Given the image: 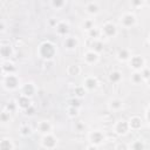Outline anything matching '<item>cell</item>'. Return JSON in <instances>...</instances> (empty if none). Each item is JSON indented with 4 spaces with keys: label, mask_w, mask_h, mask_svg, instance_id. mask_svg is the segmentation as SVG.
I'll return each instance as SVG.
<instances>
[{
    "label": "cell",
    "mask_w": 150,
    "mask_h": 150,
    "mask_svg": "<svg viewBox=\"0 0 150 150\" xmlns=\"http://www.w3.org/2000/svg\"><path fill=\"white\" fill-rule=\"evenodd\" d=\"M11 118H12V114L11 112H8L5 108L2 109V111L0 112V121L2 122V123H7V122H9L11 121Z\"/></svg>",
    "instance_id": "1f68e13d"
},
{
    "label": "cell",
    "mask_w": 150,
    "mask_h": 150,
    "mask_svg": "<svg viewBox=\"0 0 150 150\" xmlns=\"http://www.w3.org/2000/svg\"><path fill=\"white\" fill-rule=\"evenodd\" d=\"M141 74H142V76H143V80L144 81H148L149 79H150V69L149 68H144V69H142L141 70Z\"/></svg>",
    "instance_id": "8d00e7d4"
},
{
    "label": "cell",
    "mask_w": 150,
    "mask_h": 150,
    "mask_svg": "<svg viewBox=\"0 0 150 150\" xmlns=\"http://www.w3.org/2000/svg\"><path fill=\"white\" fill-rule=\"evenodd\" d=\"M120 22H121L122 27H124V28H132L137 23V18H136V15L134 13L125 12V13H123L121 15Z\"/></svg>",
    "instance_id": "277c9868"
},
{
    "label": "cell",
    "mask_w": 150,
    "mask_h": 150,
    "mask_svg": "<svg viewBox=\"0 0 150 150\" xmlns=\"http://www.w3.org/2000/svg\"><path fill=\"white\" fill-rule=\"evenodd\" d=\"M5 109H6L8 112L14 114V112H15V111L19 109V107H18V104H16V102H15V101H11V102H8V103L6 104Z\"/></svg>",
    "instance_id": "836d02e7"
},
{
    "label": "cell",
    "mask_w": 150,
    "mask_h": 150,
    "mask_svg": "<svg viewBox=\"0 0 150 150\" xmlns=\"http://www.w3.org/2000/svg\"><path fill=\"white\" fill-rule=\"evenodd\" d=\"M129 150H145V143L142 139H135L130 143Z\"/></svg>",
    "instance_id": "d4e9b609"
},
{
    "label": "cell",
    "mask_w": 150,
    "mask_h": 150,
    "mask_svg": "<svg viewBox=\"0 0 150 150\" xmlns=\"http://www.w3.org/2000/svg\"><path fill=\"white\" fill-rule=\"evenodd\" d=\"M108 108L110 111H120L123 108V101L121 98H111L108 103Z\"/></svg>",
    "instance_id": "d6986e66"
},
{
    "label": "cell",
    "mask_w": 150,
    "mask_h": 150,
    "mask_svg": "<svg viewBox=\"0 0 150 150\" xmlns=\"http://www.w3.org/2000/svg\"><path fill=\"white\" fill-rule=\"evenodd\" d=\"M142 5H144L143 1H132V2H131V6H134V7H139V6H142Z\"/></svg>",
    "instance_id": "60d3db41"
},
{
    "label": "cell",
    "mask_w": 150,
    "mask_h": 150,
    "mask_svg": "<svg viewBox=\"0 0 150 150\" xmlns=\"http://www.w3.org/2000/svg\"><path fill=\"white\" fill-rule=\"evenodd\" d=\"M83 60H84V62H86L88 66H94V64H96V63L100 61V54L96 53V52L93 50V49H89V50L84 52V54H83Z\"/></svg>",
    "instance_id": "9c48e42d"
},
{
    "label": "cell",
    "mask_w": 150,
    "mask_h": 150,
    "mask_svg": "<svg viewBox=\"0 0 150 150\" xmlns=\"http://www.w3.org/2000/svg\"><path fill=\"white\" fill-rule=\"evenodd\" d=\"M49 5L54 9H62L67 5V1H64V0H52L49 2Z\"/></svg>",
    "instance_id": "f546056e"
},
{
    "label": "cell",
    "mask_w": 150,
    "mask_h": 150,
    "mask_svg": "<svg viewBox=\"0 0 150 150\" xmlns=\"http://www.w3.org/2000/svg\"><path fill=\"white\" fill-rule=\"evenodd\" d=\"M122 79H123V75L120 70H112L109 74V81L111 83H120L122 81Z\"/></svg>",
    "instance_id": "cb8c5ba5"
},
{
    "label": "cell",
    "mask_w": 150,
    "mask_h": 150,
    "mask_svg": "<svg viewBox=\"0 0 150 150\" xmlns=\"http://www.w3.org/2000/svg\"><path fill=\"white\" fill-rule=\"evenodd\" d=\"M55 30H56V34L59 36H68L69 32H70V26L67 21L62 20V21H59L56 27H55Z\"/></svg>",
    "instance_id": "7c38bea8"
},
{
    "label": "cell",
    "mask_w": 150,
    "mask_h": 150,
    "mask_svg": "<svg viewBox=\"0 0 150 150\" xmlns=\"http://www.w3.org/2000/svg\"><path fill=\"white\" fill-rule=\"evenodd\" d=\"M114 132L118 136H124L129 132L130 130V125H129V121L127 120H120L114 124Z\"/></svg>",
    "instance_id": "ba28073f"
},
{
    "label": "cell",
    "mask_w": 150,
    "mask_h": 150,
    "mask_svg": "<svg viewBox=\"0 0 150 150\" xmlns=\"http://www.w3.org/2000/svg\"><path fill=\"white\" fill-rule=\"evenodd\" d=\"M32 132H33V130H32L30 125H28V124H23V125H21L20 129H19V134H20L22 137H28V136L32 135Z\"/></svg>",
    "instance_id": "4316f807"
},
{
    "label": "cell",
    "mask_w": 150,
    "mask_h": 150,
    "mask_svg": "<svg viewBox=\"0 0 150 150\" xmlns=\"http://www.w3.org/2000/svg\"><path fill=\"white\" fill-rule=\"evenodd\" d=\"M38 54L41 59L49 61V60L54 59V56L56 55V47L50 41H43L40 43V46L38 48Z\"/></svg>",
    "instance_id": "6da1fadb"
},
{
    "label": "cell",
    "mask_w": 150,
    "mask_h": 150,
    "mask_svg": "<svg viewBox=\"0 0 150 150\" xmlns=\"http://www.w3.org/2000/svg\"><path fill=\"white\" fill-rule=\"evenodd\" d=\"M116 56H117V59H118L120 61H122V62H128L132 55H131V53H130V50H129L128 48H121V49H118Z\"/></svg>",
    "instance_id": "ffe728a7"
},
{
    "label": "cell",
    "mask_w": 150,
    "mask_h": 150,
    "mask_svg": "<svg viewBox=\"0 0 150 150\" xmlns=\"http://www.w3.org/2000/svg\"><path fill=\"white\" fill-rule=\"evenodd\" d=\"M86 94H87V90H86V88L83 86H77V87L74 88V95H75V97L83 98L86 96Z\"/></svg>",
    "instance_id": "f1b7e54d"
},
{
    "label": "cell",
    "mask_w": 150,
    "mask_h": 150,
    "mask_svg": "<svg viewBox=\"0 0 150 150\" xmlns=\"http://www.w3.org/2000/svg\"><path fill=\"white\" fill-rule=\"evenodd\" d=\"M1 83L6 90H16L20 87V79L15 74H6L2 75Z\"/></svg>",
    "instance_id": "7a4b0ae2"
},
{
    "label": "cell",
    "mask_w": 150,
    "mask_h": 150,
    "mask_svg": "<svg viewBox=\"0 0 150 150\" xmlns=\"http://www.w3.org/2000/svg\"><path fill=\"white\" fill-rule=\"evenodd\" d=\"M79 112H80V109H79V108L68 105V108H67V115H68L69 117H71V118L77 117V116H79Z\"/></svg>",
    "instance_id": "e575fe53"
},
{
    "label": "cell",
    "mask_w": 150,
    "mask_h": 150,
    "mask_svg": "<svg viewBox=\"0 0 150 150\" xmlns=\"http://www.w3.org/2000/svg\"><path fill=\"white\" fill-rule=\"evenodd\" d=\"M118 33V29H117V26L114 23V22H104L101 27V34H102V38H107V39H111V38H115Z\"/></svg>",
    "instance_id": "3957f363"
},
{
    "label": "cell",
    "mask_w": 150,
    "mask_h": 150,
    "mask_svg": "<svg viewBox=\"0 0 150 150\" xmlns=\"http://www.w3.org/2000/svg\"><path fill=\"white\" fill-rule=\"evenodd\" d=\"M67 74L69 76H79L81 74V67L76 63H73V64H69L67 67Z\"/></svg>",
    "instance_id": "603a6c76"
},
{
    "label": "cell",
    "mask_w": 150,
    "mask_h": 150,
    "mask_svg": "<svg viewBox=\"0 0 150 150\" xmlns=\"http://www.w3.org/2000/svg\"><path fill=\"white\" fill-rule=\"evenodd\" d=\"M0 54H1V60L5 61V60H9L11 56L13 55V48L12 46L8 43V45H5L2 43L1 47H0Z\"/></svg>",
    "instance_id": "ac0fdd59"
},
{
    "label": "cell",
    "mask_w": 150,
    "mask_h": 150,
    "mask_svg": "<svg viewBox=\"0 0 150 150\" xmlns=\"http://www.w3.org/2000/svg\"><path fill=\"white\" fill-rule=\"evenodd\" d=\"M115 150H129V145H128L127 143H124V142H120V143L116 145Z\"/></svg>",
    "instance_id": "74e56055"
},
{
    "label": "cell",
    "mask_w": 150,
    "mask_h": 150,
    "mask_svg": "<svg viewBox=\"0 0 150 150\" xmlns=\"http://www.w3.org/2000/svg\"><path fill=\"white\" fill-rule=\"evenodd\" d=\"M146 83H148V86H149V87H150V79H149V80H148V81H146Z\"/></svg>",
    "instance_id": "7bdbcfd3"
},
{
    "label": "cell",
    "mask_w": 150,
    "mask_h": 150,
    "mask_svg": "<svg viewBox=\"0 0 150 150\" xmlns=\"http://www.w3.org/2000/svg\"><path fill=\"white\" fill-rule=\"evenodd\" d=\"M128 63L134 71H141L142 69L145 68V60L142 55H132L128 61Z\"/></svg>",
    "instance_id": "8992f818"
},
{
    "label": "cell",
    "mask_w": 150,
    "mask_h": 150,
    "mask_svg": "<svg viewBox=\"0 0 150 150\" xmlns=\"http://www.w3.org/2000/svg\"><path fill=\"white\" fill-rule=\"evenodd\" d=\"M40 144L46 150H54L57 145V138L53 134H47V135H43L41 137Z\"/></svg>",
    "instance_id": "5b68a950"
},
{
    "label": "cell",
    "mask_w": 150,
    "mask_h": 150,
    "mask_svg": "<svg viewBox=\"0 0 150 150\" xmlns=\"http://www.w3.org/2000/svg\"><path fill=\"white\" fill-rule=\"evenodd\" d=\"M97 84H98V81L95 76H87L84 80H83V87L86 88L87 91H91V90H95L97 88Z\"/></svg>",
    "instance_id": "5bb4252c"
},
{
    "label": "cell",
    "mask_w": 150,
    "mask_h": 150,
    "mask_svg": "<svg viewBox=\"0 0 150 150\" xmlns=\"http://www.w3.org/2000/svg\"><path fill=\"white\" fill-rule=\"evenodd\" d=\"M1 73L2 75L6 74H15V64L11 60H5L1 62Z\"/></svg>",
    "instance_id": "2e32d148"
},
{
    "label": "cell",
    "mask_w": 150,
    "mask_h": 150,
    "mask_svg": "<svg viewBox=\"0 0 150 150\" xmlns=\"http://www.w3.org/2000/svg\"><path fill=\"white\" fill-rule=\"evenodd\" d=\"M148 42L150 43V34H149V36H148Z\"/></svg>",
    "instance_id": "ee69618b"
},
{
    "label": "cell",
    "mask_w": 150,
    "mask_h": 150,
    "mask_svg": "<svg viewBox=\"0 0 150 150\" xmlns=\"http://www.w3.org/2000/svg\"><path fill=\"white\" fill-rule=\"evenodd\" d=\"M146 4H148V5H150V2H146Z\"/></svg>",
    "instance_id": "f6af8a7d"
},
{
    "label": "cell",
    "mask_w": 150,
    "mask_h": 150,
    "mask_svg": "<svg viewBox=\"0 0 150 150\" xmlns=\"http://www.w3.org/2000/svg\"><path fill=\"white\" fill-rule=\"evenodd\" d=\"M95 27V22L93 19H84L83 22H82V29L86 30V32H89L91 28Z\"/></svg>",
    "instance_id": "4dcf8cb0"
},
{
    "label": "cell",
    "mask_w": 150,
    "mask_h": 150,
    "mask_svg": "<svg viewBox=\"0 0 150 150\" xmlns=\"http://www.w3.org/2000/svg\"><path fill=\"white\" fill-rule=\"evenodd\" d=\"M16 104H18V107H19V109H21V110H26V109H28L29 107H32V100L29 98V97H27V96H23V95H20L18 98H16Z\"/></svg>",
    "instance_id": "e0dca14e"
},
{
    "label": "cell",
    "mask_w": 150,
    "mask_h": 150,
    "mask_svg": "<svg viewBox=\"0 0 150 150\" xmlns=\"http://www.w3.org/2000/svg\"><path fill=\"white\" fill-rule=\"evenodd\" d=\"M91 49L100 54L103 50V43H102V41L101 40H94L93 41V45H91Z\"/></svg>",
    "instance_id": "d6a6232c"
},
{
    "label": "cell",
    "mask_w": 150,
    "mask_h": 150,
    "mask_svg": "<svg viewBox=\"0 0 150 150\" xmlns=\"http://www.w3.org/2000/svg\"><path fill=\"white\" fill-rule=\"evenodd\" d=\"M68 104H69L70 107H75V108H79V109H80V107H81V101H80V98H77V97H73V98H70V100L68 101Z\"/></svg>",
    "instance_id": "d590c367"
},
{
    "label": "cell",
    "mask_w": 150,
    "mask_h": 150,
    "mask_svg": "<svg viewBox=\"0 0 150 150\" xmlns=\"http://www.w3.org/2000/svg\"><path fill=\"white\" fill-rule=\"evenodd\" d=\"M36 93V86L33 82H27L21 87V95L32 98Z\"/></svg>",
    "instance_id": "4fadbf2b"
},
{
    "label": "cell",
    "mask_w": 150,
    "mask_h": 150,
    "mask_svg": "<svg viewBox=\"0 0 150 150\" xmlns=\"http://www.w3.org/2000/svg\"><path fill=\"white\" fill-rule=\"evenodd\" d=\"M88 139H89V143H90V144H94V145H96V146H100L101 144L104 143V141H105V135H104L103 131H101V130H93V131L89 132Z\"/></svg>",
    "instance_id": "52a82bcc"
},
{
    "label": "cell",
    "mask_w": 150,
    "mask_h": 150,
    "mask_svg": "<svg viewBox=\"0 0 150 150\" xmlns=\"http://www.w3.org/2000/svg\"><path fill=\"white\" fill-rule=\"evenodd\" d=\"M84 9H86V13L90 16H95L100 13L101 11V7H100V4L97 1H89L84 5Z\"/></svg>",
    "instance_id": "8fae6325"
},
{
    "label": "cell",
    "mask_w": 150,
    "mask_h": 150,
    "mask_svg": "<svg viewBox=\"0 0 150 150\" xmlns=\"http://www.w3.org/2000/svg\"><path fill=\"white\" fill-rule=\"evenodd\" d=\"M36 130L43 136V135H47V134H52V130H53V124L50 123V121L48 120H41L38 125H36Z\"/></svg>",
    "instance_id": "30bf717a"
},
{
    "label": "cell",
    "mask_w": 150,
    "mask_h": 150,
    "mask_svg": "<svg viewBox=\"0 0 150 150\" xmlns=\"http://www.w3.org/2000/svg\"><path fill=\"white\" fill-rule=\"evenodd\" d=\"M0 150H14V143L8 137H2L0 141Z\"/></svg>",
    "instance_id": "7402d4cb"
},
{
    "label": "cell",
    "mask_w": 150,
    "mask_h": 150,
    "mask_svg": "<svg viewBox=\"0 0 150 150\" xmlns=\"http://www.w3.org/2000/svg\"><path fill=\"white\" fill-rule=\"evenodd\" d=\"M130 80H131V82L134 83V84H141L144 80H143V76H142V74H141V71H134L132 74H131V76H130Z\"/></svg>",
    "instance_id": "83f0119b"
},
{
    "label": "cell",
    "mask_w": 150,
    "mask_h": 150,
    "mask_svg": "<svg viewBox=\"0 0 150 150\" xmlns=\"http://www.w3.org/2000/svg\"><path fill=\"white\" fill-rule=\"evenodd\" d=\"M6 30V26H5V21L4 20H1V22H0V32L1 33H4Z\"/></svg>",
    "instance_id": "b9f144b4"
},
{
    "label": "cell",
    "mask_w": 150,
    "mask_h": 150,
    "mask_svg": "<svg viewBox=\"0 0 150 150\" xmlns=\"http://www.w3.org/2000/svg\"><path fill=\"white\" fill-rule=\"evenodd\" d=\"M87 35L90 38V39H93V40H100L98 38L100 36H102V34H101V28H98V27H94V28H91L89 32H87Z\"/></svg>",
    "instance_id": "484cf974"
},
{
    "label": "cell",
    "mask_w": 150,
    "mask_h": 150,
    "mask_svg": "<svg viewBox=\"0 0 150 150\" xmlns=\"http://www.w3.org/2000/svg\"><path fill=\"white\" fill-rule=\"evenodd\" d=\"M84 150H98V146H96V145H94V144H88L87 146H86V149Z\"/></svg>",
    "instance_id": "ab89813d"
},
{
    "label": "cell",
    "mask_w": 150,
    "mask_h": 150,
    "mask_svg": "<svg viewBox=\"0 0 150 150\" xmlns=\"http://www.w3.org/2000/svg\"><path fill=\"white\" fill-rule=\"evenodd\" d=\"M63 46L66 49L68 50H74L77 48L79 46V40L76 36H71V35H68L67 38H64L63 40Z\"/></svg>",
    "instance_id": "9a60e30c"
},
{
    "label": "cell",
    "mask_w": 150,
    "mask_h": 150,
    "mask_svg": "<svg viewBox=\"0 0 150 150\" xmlns=\"http://www.w3.org/2000/svg\"><path fill=\"white\" fill-rule=\"evenodd\" d=\"M34 112H35V108H34L33 105L25 110V114H26L27 116H32V115H34Z\"/></svg>",
    "instance_id": "f35d334b"
},
{
    "label": "cell",
    "mask_w": 150,
    "mask_h": 150,
    "mask_svg": "<svg viewBox=\"0 0 150 150\" xmlns=\"http://www.w3.org/2000/svg\"><path fill=\"white\" fill-rule=\"evenodd\" d=\"M130 130H139L142 128V118L139 116H132L129 118Z\"/></svg>",
    "instance_id": "44dd1931"
}]
</instances>
